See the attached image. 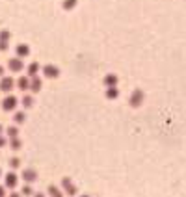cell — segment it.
<instances>
[{
    "mask_svg": "<svg viewBox=\"0 0 186 197\" xmlns=\"http://www.w3.org/2000/svg\"><path fill=\"white\" fill-rule=\"evenodd\" d=\"M141 98H143V93H141V91H136V93H134V97H130V104L138 106V104L141 102Z\"/></svg>",
    "mask_w": 186,
    "mask_h": 197,
    "instance_id": "cell-1",
    "label": "cell"
}]
</instances>
